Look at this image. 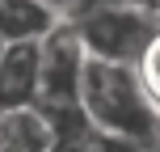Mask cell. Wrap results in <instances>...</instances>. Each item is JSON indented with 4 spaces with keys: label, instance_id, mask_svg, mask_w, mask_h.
<instances>
[{
    "label": "cell",
    "instance_id": "cell-3",
    "mask_svg": "<svg viewBox=\"0 0 160 152\" xmlns=\"http://www.w3.org/2000/svg\"><path fill=\"white\" fill-rule=\"evenodd\" d=\"M84 68H88V51L76 34V21L63 17L42 38V97H38V106H80Z\"/></svg>",
    "mask_w": 160,
    "mask_h": 152
},
{
    "label": "cell",
    "instance_id": "cell-7",
    "mask_svg": "<svg viewBox=\"0 0 160 152\" xmlns=\"http://www.w3.org/2000/svg\"><path fill=\"white\" fill-rule=\"evenodd\" d=\"M139 76H143L148 93H152V102L160 106V34L152 38V47L143 51V59H139Z\"/></svg>",
    "mask_w": 160,
    "mask_h": 152
},
{
    "label": "cell",
    "instance_id": "cell-6",
    "mask_svg": "<svg viewBox=\"0 0 160 152\" xmlns=\"http://www.w3.org/2000/svg\"><path fill=\"white\" fill-rule=\"evenodd\" d=\"M84 152H152L148 144H139V139H127V135H114V131H88V144Z\"/></svg>",
    "mask_w": 160,
    "mask_h": 152
},
{
    "label": "cell",
    "instance_id": "cell-1",
    "mask_svg": "<svg viewBox=\"0 0 160 152\" xmlns=\"http://www.w3.org/2000/svg\"><path fill=\"white\" fill-rule=\"evenodd\" d=\"M80 110L88 114L97 131L139 139L156 148L160 144V106L152 102L139 64H110V59H88L84 89H80Z\"/></svg>",
    "mask_w": 160,
    "mask_h": 152
},
{
    "label": "cell",
    "instance_id": "cell-4",
    "mask_svg": "<svg viewBox=\"0 0 160 152\" xmlns=\"http://www.w3.org/2000/svg\"><path fill=\"white\" fill-rule=\"evenodd\" d=\"M42 97V42H8L0 51V114L38 106Z\"/></svg>",
    "mask_w": 160,
    "mask_h": 152
},
{
    "label": "cell",
    "instance_id": "cell-2",
    "mask_svg": "<svg viewBox=\"0 0 160 152\" xmlns=\"http://www.w3.org/2000/svg\"><path fill=\"white\" fill-rule=\"evenodd\" d=\"M72 21L88 59H110V64H139L160 34L156 8H88L76 13Z\"/></svg>",
    "mask_w": 160,
    "mask_h": 152
},
{
    "label": "cell",
    "instance_id": "cell-10",
    "mask_svg": "<svg viewBox=\"0 0 160 152\" xmlns=\"http://www.w3.org/2000/svg\"><path fill=\"white\" fill-rule=\"evenodd\" d=\"M0 152H8V148H0Z\"/></svg>",
    "mask_w": 160,
    "mask_h": 152
},
{
    "label": "cell",
    "instance_id": "cell-5",
    "mask_svg": "<svg viewBox=\"0 0 160 152\" xmlns=\"http://www.w3.org/2000/svg\"><path fill=\"white\" fill-rule=\"evenodd\" d=\"M59 21L63 13L47 0H0V38L4 42H42Z\"/></svg>",
    "mask_w": 160,
    "mask_h": 152
},
{
    "label": "cell",
    "instance_id": "cell-9",
    "mask_svg": "<svg viewBox=\"0 0 160 152\" xmlns=\"http://www.w3.org/2000/svg\"><path fill=\"white\" fill-rule=\"evenodd\" d=\"M47 4H55V8H59V13H63V17H68V8H72V0H47Z\"/></svg>",
    "mask_w": 160,
    "mask_h": 152
},
{
    "label": "cell",
    "instance_id": "cell-8",
    "mask_svg": "<svg viewBox=\"0 0 160 152\" xmlns=\"http://www.w3.org/2000/svg\"><path fill=\"white\" fill-rule=\"evenodd\" d=\"M88 8H156V13H160V0H72L68 17L88 13Z\"/></svg>",
    "mask_w": 160,
    "mask_h": 152
}]
</instances>
